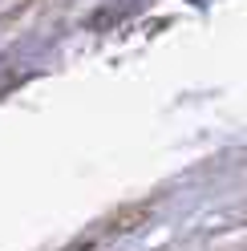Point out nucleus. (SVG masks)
<instances>
[]
</instances>
